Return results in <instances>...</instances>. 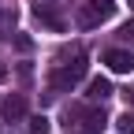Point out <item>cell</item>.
Returning <instances> with one entry per match:
<instances>
[{
	"label": "cell",
	"mask_w": 134,
	"mask_h": 134,
	"mask_svg": "<svg viewBox=\"0 0 134 134\" xmlns=\"http://www.w3.org/2000/svg\"><path fill=\"white\" fill-rule=\"evenodd\" d=\"M82 78H86V52H82V48H71V52H60L56 56L52 75H48V90L52 93H67Z\"/></svg>",
	"instance_id": "obj_1"
},
{
	"label": "cell",
	"mask_w": 134,
	"mask_h": 134,
	"mask_svg": "<svg viewBox=\"0 0 134 134\" xmlns=\"http://www.w3.org/2000/svg\"><path fill=\"white\" fill-rule=\"evenodd\" d=\"M112 15H115V4H112V0H86V4L78 8V15H75V23L82 30H97L100 23H108Z\"/></svg>",
	"instance_id": "obj_2"
},
{
	"label": "cell",
	"mask_w": 134,
	"mask_h": 134,
	"mask_svg": "<svg viewBox=\"0 0 134 134\" xmlns=\"http://www.w3.org/2000/svg\"><path fill=\"white\" fill-rule=\"evenodd\" d=\"M67 115H75V119L86 127V134H100V130L108 127V119H104V108H97L93 100H90V104H78V108H71Z\"/></svg>",
	"instance_id": "obj_3"
},
{
	"label": "cell",
	"mask_w": 134,
	"mask_h": 134,
	"mask_svg": "<svg viewBox=\"0 0 134 134\" xmlns=\"http://www.w3.org/2000/svg\"><path fill=\"white\" fill-rule=\"evenodd\" d=\"M100 60H104L108 71H115V75H130L134 71V48H108Z\"/></svg>",
	"instance_id": "obj_4"
},
{
	"label": "cell",
	"mask_w": 134,
	"mask_h": 134,
	"mask_svg": "<svg viewBox=\"0 0 134 134\" xmlns=\"http://www.w3.org/2000/svg\"><path fill=\"white\" fill-rule=\"evenodd\" d=\"M34 15H37V23L48 26V30H63V26H67L63 15H60V4H37V8H34Z\"/></svg>",
	"instance_id": "obj_5"
},
{
	"label": "cell",
	"mask_w": 134,
	"mask_h": 134,
	"mask_svg": "<svg viewBox=\"0 0 134 134\" xmlns=\"http://www.w3.org/2000/svg\"><path fill=\"white\" fill-rule=\"evenodd\" d=\"M0 115H4V119H23L26 115V97L23 93H11V97H4V104H0Z\"/></svg>",
	"instance_id": "obj_6"
},
{
	"label": "cell",
	"mask_w": 134,
	"mask_h": 134,
	"mask_svg": "<svg viewBox=\"0 0 134 134\" xmlns=\"http://www.w3.org/2000/svg\"><path fill=\"white\" fill-rule=\"evenodd\" d=\"M86 97L93 100V104H104V100L112 97V82H108V78H100V75H97V78H90V90H86Z\"/></svg>",
	"instance_id": "obj_7"
},
{
	"label": "cell",
	"mask_w": 134,
	"mask_h": 134,
	"mask_svg": "<svg viewBox=\"0 0 134 134\" xmlns=\"http://www.w3.org/2000/svg\"><path fill=\"white\" fill-rule=\"evenodd\" d=\"M115 130L119 134H134V112H123L119 119H115Z\"/></svg>",
	"instance_id": "obj_8"
},
{
	"label": "cell",
	"mask_w": 134,
	"mask_h": 134,
	"mask_svg": "<svg viewBox=\"0 0 134 134\" xmlns=\"http://www.w3.org/2000/svg\"><path fill=\"white\" fill-rule=\"evenodd\" d=\"M48 130H52V123H48L45 115H34L30 119V134H48Z\"/></svg>",
	"instance_id": "obj_9"
},
{
	"label": "cell",
	"mask_w": 134,
	"mask_h": 134,
	"mask_svg": "<svg viewBox=\"0 0 134 134\" xmlns=\"http://www.w3.org/2000/svg\"><path fill=\"white\" fill-rule=\"evenodd\" d=\"M119 41H123V45H130V48H134V19H130V23H123V26H119Z\"/></svg>",
	"instance_id": "obj_10"
},
{
	"label": "cell",
	"mask_w": 134,
	"mask_h": 134,
	"mask_svg": "<svg viewBox=\"0 0 134 134\" xmlns=\"http://www.w3.org/2000/svg\"><path fill=\"white\" fill-rule=\"evenodd\" d=\"M123 97H127V104L134 108V86H127V90H123Z\"/></svg>",
	"instance_id": "obj_11"
},
{
	"label": "cell",
	"mask_w": 134,
	"mask_h": 134,
	"mask_svg": "<svg viewBox=\"0 0 134 134\" xmlns=\"http://www.w3.org/2000/svg\"><path fill=\"white\" fill-rule=\"evenodd\" d=\"M4 78H8V67H4V63H0V82H4Z\"/></svg>",
	"instance_id": "obj_12"
},
{
	"label": "cell",
	"mask_w": 134,
	"mask_h": 134,
	"mask_svg": "<svg viewBox=\"0 0 134 134\" xmlns=\"http://www.w3.org/2000/svg\"><path fill=\"white\" fill-rule=\"evenodd\" d=\"M0 19H4V11H0Z\"/></svg>",
	"instance_id": "obj_13"
},
{
	"label": "cell",
	"mask_w": 134,
	"mask_h": 134,
	"mask_svg": "<svg viewBox=\"0 0 134 134\" xmlns=\"http://www.w3.org/2000/svg\"><path fill=\"white\" fill-rule=\"evenodd\" d=\"M130 8H134V0H130Z\"/></svg>",
	"instance_id": "obj_14"
}]
</instances>
